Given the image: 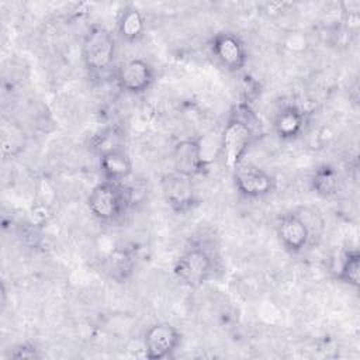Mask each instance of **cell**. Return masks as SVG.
Masks as SVG:
<instances>
[{
    "instance_id": "cell-1",
    "label": "cell",
    "mask_w": 360,
    "mask_h": 360,
    "mask_svg": "<svg viewBox=\"0 0 360 360\" xmlns=\"http://www.w3.org/2000/svg\"><path fill=\"white\" fill-rule=\"evenodd\" d=\"M131 202V191L118 181L103 180L96 184L89 197L87 207L101 222H115L122 218Z\"/></svg>"
},
{
    "instance_id": "cell-2",
    "label": "cell",
    "mask_w": 360,
    "mask_h": 360,
    "mask_svg": "<svg viewBox=\"0 0 360 360\" xmlns=\"http://www.w3.org/2000/svg\"><path fill=\"white\" fill-rule=\"evenodd\" d=\"M115 51V39L104 25H91L83 37L82 59L91 75L108 72L114 63Z\"/></svg>"
},
{
    "instance_id": "cell-3",
    "label": "cell",
    "mask_w": 360,
    "mask_h": 360,
    "mask_svg": "<svg viewBox=\"0 0 360 360\" xmlns=\"http://www.w3.org/2000/svg\"><path fill=\"white\" fill-rule=\"evenodd\" d=\"M255 139V131L249 120L240 114L229 117L221 134V155L224 165L229 172H235Z\"/></svg>"
},
{
    "instance_id": "cell-4",
    "label": "cell",
    "mask_w": 360,
    "mask_h": 360,
    "mask_svg": "<svg viewBox=\"0 0 360 360\" xmlns=\"http://www.w3.org/2000/svg\"><path fill=\"white\" fill-rule=\"evenodd\" d=\"M214 271L211 255L202 248L184 250L173 266L174 276L187 287L197 288L205 284Z\"/></svg>"
},
{
    "instance_id": "cell-5",
    "label": "cell",
    "mask_w": 360,
    "mask_h": 360,
    "mask_svg": "<svg viewBox=\"0 0 360 360\" xmlns=\"http://www.w3.org/2000/svg\"><path fill=\"white\" fill-rule=\"evenodd\" d=\"M210 49L217 62L232 73L243 70L248 63L246 45L236 34L217 32L210 41Z\"/></svg>"
},
{
    "instance_id": "cell-6",
    "label": "cell",
    "mask_w": 360,
    "mask_h": 360,
    "mask_svg": "<svg viewBox=\"0 0 360 360\" xmlns=\"http://www.w3.org/2000/svg\"><path fill=\"white\" fill-rule=\"evenodd\" d=\"M181 343L180 330L169 322L150 325L143 335L145 357L149 360H162L172 357Z\"/></svg>"
},
{
    "instance_id": "cell-7",
    "label": "cell",
    "mask_w": 360,
    "mask_h": 360,
    "mask_svg": "<svg viewBox=\"0 0 360 360\" xmlns=\"http://www.w3.org/2000/svg\"><path fill=\"white\" fill-rule=\"evenodd\" d=\"M233 183L238 193L250 200L267 197L276 188V180L269 172L249 163H242L233 172Z\"/></svg>"
},
{
    "instance_id": "cell-8",
    "label": "cell",
    "mask_w": 360,
    "mask_h": 360,
    "mask_svg": "<svg viewBox=\"0 0 360 360\" xmlns=\"http://www.w3.org/2000/svg\"><path fill=\"white\" fill-rule=\"evenodd\" d=\"M155 69L145 59H129L120 65L115 72L118 87L128 94H142L155 83Z\"/></svg>"
},
{
    "instance_id": "cell-9",
    "label": "cell",
    "mask_w": 360,
    "mask_h": 360,
    "mask_svg": "<svg viewBox=\"0 0 360 360\" xmlns=\"http://www.w3.org/2000/svg\"><path fill=\"white\" fill-rule=\"evenodd\" d=\"M160 187L165 201L177 214L190 211L197 202L194 183L190 177L172 172L162 177Z\"/></svg>"
},
{
    "instance_id": "cell-10",
    "label": "cell",
    "mask_w": 360,
    "mask_h": 360,
    "mask_svg": "<svg viewBox=\"0 0 360 360\" xmlns=\"http://www.w3.org/2000/svg\"><path fill=\"white\" fill-rule=\"evenodd\" d=\"M172 160L173 172L190 179L204 174L208 169L202 146L195 138H186L176 142L172 152Z\"/></svg>"
},
{
    "instance_id": "cell-11",
    "label": "cell",
    "mask_w": 360,
    "mask_h": 360,
    "mask_svg": "<svg viewBox=\"0 0 360 360\" xmlns=\"http://www.w3.org/2000/svg\"><path fill=\"white\" fill-rule=\"evenodd\" d=\"M276 235L281 246L291 255L301 253L311 238L307 222L294 212H287L278 217L276 222Z\"/></svg>"
},
{
    "instance_id": "cell-12",
    "label": "cell",
    "mask_w": 360,
    "mask_h": 360,
    "mask_svg": "<svg viewBox=\"0 0 360 360\" xmlns=\"http://www.w3.org/2000/svg\"><path fill=\"white\" fill-rule=\"evenodd\" d=\"M98 166L104 180L122 183L132 174V160L124 148L101 153Z\"/></svg>"
},
{
    "instance_id": "cell-13",
    "label": "cell",
    "mask_w": 360,
    "mask_h": 360,
    "mask_svg": "<svg viewBox=\"0 0 360 360\" xmlns=\"http://www.w3.org/2000/svg\"><path fill=\"white\" fill-rule=\"evenodd\" d=\"M273 127L281 141H294L304 131L305 114L297 105H285L276 114Z\"/></svg>"
},
{
    "instance_id": "cell-14",
    "label": "cell",
    "mask_w": 360,
    "mask_h": 360,
    "mask_svg": "<svg viewBox=\"0 0 360 360\" xmlns=\"http://www.w3.org/2000/svg\"><path fill=\"white\" fill-rule=\"evenodd\" d=\"M146 30V21L142 11L132 4L125 6L117 20V32L125 42H138Z\"/></svg>"
},
{
    "instance_id": "cell-15",
    "label": "cell",
    "mask_w": 360,
    "mask_h": 360,
    "mask_svg": "<svg viewBox=\"0 0 360 360\" xmlns=\"http://www.w3.org/2000/svg\"><path fill=\"white\" fill-rule=\"evenodd\" d=\"M339 173L329 163H322L316 166L309 177L312 191L322 198H329L335 195L339 190Z\"/></svg>"
},
{
    "instance_id": "cell-16",
    "label": "cell",
    "mask_w": 360,
    "mask_h": 360,
    "mask_svg": "<svg viewBox=\"0 0 360 360\" xmlns=\"http://www.w3.org/2000/svg\"><path fill=\"white\" fill-rule=\"evenodd\" d=\"M335 277L353 288L360 285V255L356 249L345 250L339 255L338 264L333 267Z\"/></svg>"
},
{
    "instance_id": "cell-17",
    "label": "cell",
    "mask_w": 360,
    "mask_h": 360,
    "mask_svg": "<svg viewBox=\"0 0 360 360\" xmlns=\"http://www.w3.org/2000/svg\"><path fill=\"white\" fill-rule=\"evenodd\" d=\"M134 266H135V259L132 253L128 249H124V250H115L110 256L107 270L111 273L112 278L122 281L132 273Z\"/></svg>"
},
{
    "instance_id": "cell-18",
    "label": "cell",
    "mask_w": 360,
    "mask_h": 360,
    "mask_svg": "<svg viewBox=\"0 0 360 360\" xmlns=\"http://www.w3.org/2000/svg\"><path fill=\"white\" fill-rule=\"evenodd\" d=\"M121 138H122V135L120 132H117V129H114V128L107 129L96 136L94 148L98 150L100 155L104 152L112 150V149H120V148H122Z\"/></svg>"
},
{
    "instance_id": "cell-19",
    "label": "cell",
    "mask_w": 360,
    "mask_h": 360,
    "mask_svg": "<svg viewBox=\"0 0 360 360\" xmlns=\"http://www.w3.org/2000/svg\"><path fill=\"white\" fill-rule=\"evenodd\" d=\"M10 357L17 359V360H21V359L34 360V359H39L41 353H39V349H37L35 345H32L30 342H24V343H18L17 346H14L11 349Z\"/></svg>"
}]
</instances>
